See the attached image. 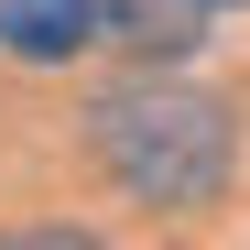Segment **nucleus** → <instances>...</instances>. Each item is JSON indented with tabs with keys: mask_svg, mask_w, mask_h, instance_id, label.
<instances>
[{
	"mask_svg": "<svg viewBox=\"0 0 250 250\" xmlns=\"http://www.w3.org/2000/svg\"><path fill=\"white\" fill-rule=\"evenodd\" d=\"M87 163L109 174V196L152 207V218H207L239 185V109L142 65L87 98Z\"/></svg>",
	"mask_w": 250,
	"mask_h": 250,
	"instance_id": "1",
	"label": "nucleus"
},
{
	"mask_svg": "<svg viewBox=\"0 0 250 250\" xmlns=\"http://www.w3.org/2000/svg\"><path fill=\"white\" fill-rule=\"evenodd\" d=\"M109 44V0H0V55L11 65H76Z\"/></svg>",
	"mask_w": 250,
	"mask_h": 250,
	"instance_id": "2",
	"label": "nucleus"
},
{
	"mask_svg": "<svg viewBox=\"0 0 250 250\" xmlns=\"http://www.w3.org/2000/svg\"><path fill=\"white\" fill-rule=\"evenodd\" d=\"M207 11L196 0H109V44L131 55V65H185L207 33H196Z\"/></svg>",
	"mask_w": 250,
	"mask_h": 250,
	"instance_id": "3",
	"label": "nucleus"
},
{
	"mask_svg": "<svg viewBox=\"0 0 250 250\" xmlns=\"http://www.w3.org/2000/svg\"><path fill=\"white\" fill-rule=\"evenodd\" d=\"M196 11H250V0H196Z\"/></svg>",
	"mask_w": 250,
	"mask_h": 250,
	"instance_id": "4",
	"label": "nucleus"
}]
</instances>
